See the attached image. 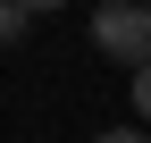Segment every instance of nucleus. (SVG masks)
I'll return each mask as SVG.
<instances>
[{
	"mask_svg": "<svg viewBox=\"0 0 151 143\" xmlns=\"http://www.w3.org/2000/svg\"><path fill=\"white\" fill-rule=\"evenodd\" d=\"M17 34H25V9H17V0H0V42H17Z\"/></svg>",
	"mask_w": 151,
	"mask_h": 143,
	"instance_id": "obj_2",
	"label": "nucleus"
},
{
	"mask_svg": "<svg viewBox=\"0 0 151 143\" xmlns=\"http://www.w3.org/2000/svg\"><path fill=\"white\" fill-rule=\"evenodd\" d=\"M92 143H151L143 126H109V135H92Z\"/></svg>",
	"mask_w": 151,
	"mask_h": 143,
	"instance_id": "obj_4",
	"label": "nucleus"
},
{
	"mask_svg": "<svg viewBox=\"0 0 151 143\" xmlns=\"http://www.w3.org/2000/svg\"><path fill=\"white\" fill-rule=\"evenodd\" d=\"M17 9H25V17H50V9H67V0H17Z\"/></svg>",
	"mask_w": 151,
	"mask_h": 143,
	"instance_id": "obj_5",
	"label": "nucleus"
},
{
	"mask_svg": "<svg viewBox=\"0 0 151 143\" xmlns=\"http://www.w3.org/2000/svg\"><path fill=\"white\" fill-rule=\"evenodd\" d=\"M134 110H143V126H151V67H134Z\"/></svg>",
	"mask_w": 151,
	"mask_h": 143,
	"instance_id": "obj_3",
	"label": "nucleus"
},
{
	"mask_svg": "<svg viewBox=\"0 0 151 143\" xmlns=\"http://www.w3.org/2000/svg\"><path fill=\"white\" fill-rule=\"evenodd\" d=\"M92 51L126 59V67H151V0H109L92 17Z\"/></svg>",
	"mask_w": 151,
	"mask_h": 143,
	"instance_id": "obj_1",
	"label": "nucleus"
}]
</instances>
